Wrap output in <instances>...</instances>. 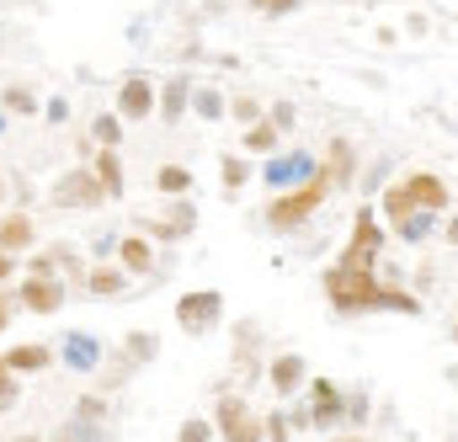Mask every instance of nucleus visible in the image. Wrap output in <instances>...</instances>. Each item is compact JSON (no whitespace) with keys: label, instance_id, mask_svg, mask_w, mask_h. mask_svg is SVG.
Wrapping results in <instances>:
<instances>
[{"label":"nucleus","instance_id":"nucleus-1","mask_svg":"<svg viewBox=\"0 0 458 442\" xmlns=\"http://www.w3.org/2000/svg\"><path fill=\"white\" fill-rule=\"evenodd\" d=\"M326 299L336 315H373V310H400V315H421V299L405 293V288H384L373 277V267H331L326 277Z\"/></svg>","mask_w":458,"mask_h":442},{"label":"nucleus","instance_id":"nucleus-2","mask_svg":"<svg viewBox=\"0 0 458 442\" xmlns=\"http://www.w3.org/2000/svg\"><path fill=\"white\" fill-rule=\"evenodd\" d=\"M336 192V182L326 176V171H315V176H304L293 192H283V198H272V208H267V224L272 229H299L304 219H315L320 214V203Z\"/></svg>","mask_w":458,"mask_h":442},{"label":"nucleus","instance_id":"nucleus-3","mask_svg":"<svg viewBox=\"0 0 458 442\" xmlns=\"http://www.w3.org/2000/svg\"><path fill=\"white\" fill-rule=\"evenodd\" d=\"M214 427H219V438H225V442H261V438H267L261 416H256L240 395H225V400L214 405Z\"/></svg>","mask_w":458,"mask_h":442},{"label":"nucleus","instance_id":"nucleus-4","mask_svg":"<svg viewBox=\"0 0 458 442\" xmlns=\"http://www.w3.org/2000/svg\"><path fill=\"white\" fill-rule=\"evenodd\" d=\"M54 203L59 208H97V203H107V187L97 171H64L54 182Z\"/></svg>","mask_w":458,"mask_h":442},{"label":"nucleus","instance_id":"nucleus-5","mask_svg":"<svg viewBox=\"0 0 458 442\" xmlns=\"http://www.w3.org/2000/svg\"><path fill=\"white\" fill-rule=\"evenodd\" d=\"M16 304L32 315H59L64 310V283H54V272H27L16 283Z\"/></svg>","mask_w":458,"mask_h":442},{"label":"nucleus","instance_id":"nucleus-6","mask_svg":"<svg viewBox=\"0 0 458 442\" xmlns=\"http://www.w3.org/2000/svg\"><path fill=\"white\" fill-rule=\"evenodd\" d=\"M176 320L187 331H214L225 320V293L219 288H198V293H182L176 299Z\"/></svg>","mask_w":458,"mask_h":442},{"label":"nucleus","instance_id":"nucleus-7","mask_svg":"<svg viewBox=\"0 0 458 442\" xmlns=\"http://www.w3.org/2000/svg\"><path fill=\"white\" fill-rule=\"evenodd\" d=\"M378 251H384V229L373 219V208H362L357 224H352V240H346V251H342V267H373Z\"/></svg>","mask_w":458,"mask_h":442},{"label":"nucleus","instance_id":"nucleus-8","mask_svg":"<svg viewBox=\"0 0 458 442\" xmlns=\"http://www.w3.org/2000/svg\"><path fill=\"white\" fill-rule=\"evenodd\" d=\"M342 416H346V400L336 395V384H331V378H315V384H310V411H304V421L326 432V427H336Z\"/></svg>","mask_w":458,"mask_h":442},{"label":"nucleus","instance_id":"nucleus-9","mask_svg":"<svg viewBox=\"0 0 458 442\" xmlns=\"http://www.w3.org/2000/svg\"><path fill=\"white\" fill-rule=\"evenodd\" d=\"M155 102H160V97H155V86H149L144 75H128V81L117 86V117H123V123H144V117L155 112Z\"/></svg>","mask_w":458,"mask_h":442},{"label":"nucleus","instance_id":"nucleus-10","mask_svg":"<svg viewBox=\"0 0 458 442\" xmlns=\"http://www.w3.org/2000/svg\"><path fill=\"white\" fill-rule=\"evenodd\" d=\"M267 378H272V395H293V389H304L310 362H304L299 352H283V357H272V362H267Z\"/></svg>","mask_w":458,"mask_h":442},{"label":"nucleus","instance_id":"nucleus-11","mask_svg":"<svg viewBox=\"0 0 458 442\" xmlns=\"http://www.w3.org/2000/svg\"><path fill=\"white\" fill-rule=\"evenodd\" d=\"M405 187H411V198H416V208H432V214H443V208L454 203V192H448V182H443V176H432V171H416V176H405Z\"/></svg>","mask_w":458,"mask_h":442},{"label":"nucleus","instance_id":"nucleus-12","mask_svg":"<svg viewBox=\"0 0 458 442\" xmlns=\"http://www.w3.org/2000/svg\"><path fill=\"white\" fill-rule=\"evenodd\" d=\"M192 224H198V208H192L187 198H171V214H165V219H149V234H155V240H187Z\"/></svg>","mask_w":458,"mask_h":442},{"label":"nucleus","instance_id":"nucleus-13","mask_svg":"<svg viewBox=\"0 0 458 442\" xmlns=\"http://www.w3.org/2000/svg\"><path fill=\"white\" fill-rule=\"evenodd\" d=\"M64 368H75V373H91V368H102V341L86 331H70L64 336Z\"/></svg>","mask_w":458,"mask_h":442},{"label":"nucleus","instance_id":"nucleus-14","mask_svg":"<svg viewBox=\"0 0 458 442\" xmlns=\"http://www.w3.org/2000/svg\"><path fill=\"white\" fill-rule=\"evenodd\" d=\"M315 171H320L315 155H283V160L267 166V187H293V182H304V176H315Z\"/></svg>","mask_w":458,"mask_h":442},{"label":"nucleus","instance_id":"nucleus-15","mask_svg":"<svg viewBox=\"0 0 458 442\" xmlns=\"http://www.w3.org/2000/svg\"><path fill=\"white\" fill-rule=\"evenodd\" d=\"M54 362V346H43V341H21V346H11L5 352V368L21 378V373H43Z\"/></svg>","mask_w":458,"mask_h":442},{"label":"nucleus","instance_id":"nucleus-16","mask_svg":"<svg viewBox=\"0 0 458 442\" xmlns=\"http://www.w3.org/2000/svg\"><path fill=\"white\" fill-rule=\"evenodd\" d=\"M117 256H123V272H128V277H139V272L155 267V251H149L144 234H117Z\"/></svg>","mask_w":458,"mask_h":442},{"label":"nucleus","instance_id":"nucleus-17","mask_svg":"<svg viewBox=\"0 0 458 442\" xmlns=\"http://www.w3.org/2000/svg\"><path fill=\"white\" fill-rule=\"evenodd\" d=\"M0 251H32V219L27 214H5L0 219Z\"/></svg>","mask_w":458,"mask_h":442},{"label":"nucleus","instance_id":"nucleus-18","mask_svg":"<svg viewBox=\"0 0 458 442\" xmlns=\"http://www.w3.org/2000/svg\"><path fill=\"white\" fill-rule=\"evenodd\" d=\"M378 214H384L389 224L411 219V214H416V198H411V187H405V182H394V187L384 192V203H378Z\"/></svg>","mask_w":458,"mask_h":442},{"label":"nucleus","instance_id":"nucleus-19","mask_svg":"<svg viewBox=\"0 0 458 442\" xmlns=\"http://www.w3.org/2000/svg\"><path fill=\"white\" fill-rule=\"evenodd\" d=\"M336 187H346L352 182V144L346 139H331V149H326V166H320Z\"/></svg>","mask_w":458,"mask_h":442},{"label":"nucleus","instance_id":"nucleus-20","mask_svg":"<svg viewBox=\"0 0 458 442\" xmlns=\"http://www.w3.org/2000/svg\"><path fill=\"white\" fill-rule=\"evenodd\" d=\"M437 219H443V214H432V208H416L411 219H400L394 229H400V240H411V245H421V240H432V229H437Z\"/></svg>","mask_w":458,"mask_h":442},{"label":"nucleus","instance_id":"nucleus-21","mask_svg":"<svg viewBox=\"0 0 458 442\" xmlns=\"http://www.w3.org/2000/svg\"><path fill=\"white\" fill-rule=\"evenodd\" d=\"M91 171L102 176V187H107V203H113V198H123V160H117V149H102Z\"/></svg>","mask_w":458,"mask_h":442},{"label":"nucleus","instance_id":"nucleus-22","mask_svg":"<svg viewBox=\"0 0 458 442\" xmlns=\"http://www.w3.org/2000/svg\"><path fill=\"white\" fill-rule=\"evenodd\" d=\"M86 288H91V293H97V299H117V293H123V288H128V272H123V267H97V272H91V283H86Z\"/></svg>","mask_w":458,"mask_h":442},{"label":"nucleus","instance_id":"nucleus-23","mask_svg":"<svg viewBox=\"0 0 458 442\" xmlns=\"http://www.w3.org/2000/svg\"><path fill=\"white\" fill-rule=\"evenodd\" d=\"M182 107H187V81H182V75H176V81H171V86H165V97H160V102H155V112H160V117H165V123H182Z\"/></svg>","mask_w":458,"mask_h":442},{"label":"nucleus","instance_id":"nucleus-24","mask_svg":"<svg viewBox=\"0 0 458 442\" xmlns=\"http://www.w3.org/2000/svg\"><path fill=\"white\" fill-rule=\"evenodd\" d=\"M155 187H160L165 198H182V192H192V171H187V166H160Z\"/></svg>","mask_w":458,"mask_h":442},{"label":"nucleus","instance_id":"nucleus-25","mask_svg":"<svg viewBox=\"0 0 458 442\" xmlns=\"http://www.w3.org/2000/svg\"><path fill=\"white\" fill-rule=\"evenodd\" d=\"M245 149H256V155H261V149H277V123H272V117H256V123L245 128Z\"/></svg>","mask_w":458,"mask_h":442},{"label":"nucleus","instance_id":"nucleus-26","mask_svg":"<svg viewBox=\"0 0 458 442\" xmlns=\"http://www.w3.org/2000/svg\"><path fill=\"white\" fill-rule=\"evenodd\" d=\"M0 107H5V112H16V117H32V112H38V97H32L27 86H5Z\"/></svg>","mask_w":458,"mask_h":442},{"label":"nucleus","instance_id":"nucleus-27","mask_svg":"<svg viewBox=\"0 0 458 442\" xmlns=\"http://www.w3.org/2000/svg\"><path fill=\"white\" fill-rule=\"evenodd\" d=\"M91 133H97L102 149H117V139H123V117H117V112H102V117L91 123Z\"/></svg>","mask_w":458,"mask_h":442},{"label":"nucleus","instance_id":"nucleus-28","mask_svg":"<svg viewBox=\"0 0 458 442\" xmlns=\"http://www.w3.org/2000/svg\"><path fill=\"white\" fill-rule=\"evenodd\" d=\"M219 182H225V192L245 187V182H250V166H245L240 155H225V160H219Z\"/></svg>","mask_w":458,"mask_h":442},{"label":"nucleus","instance_id":"nucleus-29","mask_svg":"<svg viewBox=\"0 0 458 442\" xmlns=\"http://www.w3.org/2000/svg\"><path fill=\"white\" fill-rule=\"evenodd\" d=\"M155 352H160L155 336H128V362H144V357H155Z\"/></svg>","mask_w":458,"mask_h":442},{"label":"nucleus","instance_id":"nucleus-30","mask_svg":"<svg viewBox=\"0 0 458 442\" xmlns=\"http://www.w3.org/2000/svg\"><path fill=\"white\" fill-rule=\"evenodd\" d=\"M229 117H234V123H245V128H250V123H256V117H261V107H256V97H234V102H229Z\"/></svg>","mask_w":458,"mask_h":442},{"label":"nucleus","instance_id":"nucleus-31","mask_svg":"<svg viewBox=\"0 0 458 442\" xmlns=\"http://www.w3.org/2000/svg\"><path fill=\"white\" fill-rule=\"evenodd\" d=\"M176 442H214V427L192 416V421H182V432H176Z\"/></svg>","mask_w":458,"mask_h":442},{"label":"nucleus","instance_id":"nucleus-32","mask_svg":"<svg viewBox=\"0 0 458 442\" xmlns=\"http://www.w3.org/2000/svg\"><path fill=\"white\" fill-rule=\"evenodd\" d=\"M5 405H16V373L5 368V352H0V411Z\"/></svg>","mask_w":458,"mask_h":442},{"label":"nucleus","instance_id":"nucleus-33","mask_svg":"<svg viewBox=\"0 0 458 442\" xmlns=\"http://www.w3.org/2000/svg\"><path fill=\"white\" fill-rule=\"evenodd\" d=\"M256 11H267V16H288V11H299L304 0H250Z\"/></svg>","mask_w":458,"mask_h":442},{"label":"nucleus","instance_id":"nucleus-34","mask_svg":"<svg viewBox=\"0 0 458 442\" xmlns=\"http://www.w3.org/2000/svg\"><path fill=\"white\" fill-rule=\"evenodd\" d=\"M261 427H267V438H272V442H288V432H293V427H288L277 411H272V416H261Z\"/></svg>","mask_w":458,"mask_h":442},{"label":"nucleus","instance_id":"nucleus-35","mask_svg":"<svg viewBox=\"0 0 458 442\" xmlns=\"http://www.w3.org/2000/svg\"><path fill=\"white\" fill-rule=\"evenodd\" d=\"M102 411H107L102 395H86V400H81V421H102Z\"/></svg>","mask_w":458,"mask_h":442},{"label":"nucleus","instance_id":"nucleus-36","mask_svg":"<svg viewBox=\"0 0 458 442\" xmlns=\"http://www.w3.org/2000/svg\"><path fill=\"white\" fill-rule=\"evenodd\" d=\"M198 112H203V117H225V102H219L214 91H203V97H198Z\"/></svg>","mask_w":458,"mask_h":442},{"label":"nucleus","instance_id":"nucleus-37","mask_svg":"<svg viewBox=\"0 0 458 442\" xmlns=\"http://www.w3.org/2000/svg\"><path fill=\"white\" fill-rule=\"evenodd\" d=\"M267 117L277 123V133H283V128H293V107H272V112H267Z\"/></svg>","mask_w":458,"mask_h":442},{"label":"nucleus","instance_id":"nucleus-38","mask_svg":"<svg viewBox=\"0 0 458 442\" xmlns=\"http://www.w3.org/2000/svg\"><path fill=\"white\" fill-rule=\"evenodd\" d=\"M11 272H16V256H11V251H0V283H5Z\"/></svg>","mask_w":458,"mask_h":442},{"label":"nucleus","instance_id":"nucleus-39","mask_svg":"<svg viewBox=\"0 0 458 442\" xmlns=\"http://www.w3.org/2000/svg\"><path fill=\"white\" fill-rule=\"evenodd\" d=\"M5 326H11V299L0 293V331H5Z\"/></svg>","mask_w":458,"mask_h":442},{"label":"nucleus","instance_id":"nucleus-40","mask_svg":"<svg viewBox=\"0 0 458 442\" xmlns=\"http://www.w3.org/2000/svg\"><path fill=\"white\" fill-rule=\"evenodd\" d=\"M448 245H458V219H448Z\"/></svg>","mask_w":458,"mask_h":442},{"label":"nucleus","instance_id":"nucleus-41","mask_svg":"<svg viewBox=\"0 0 458 442\" xmlns=\"http://www.w3.org/2000/svg\"><path fill=\"white\" fill-rule=\"evenodd\" d=\"M54 442H81V438H54Z\"/></svg>","mask_w":458,"mask_h":442},{"label":"nucleus","instance_id":"nucleus-42","mask_svg":"<svg viewBox=\"0 0 458 442\" xmlns=\"http://www.w3.org/2000/svg\"><path fill=\"white\" fill-rule=\"evenodd\" d=\"M454 346H458V320H454Z\"/></svg>","mask_w":458,"mask_h":442},{"label":"nucleus","instance_id":"nucleus-43","mask_svg":"<svg viewBox=\"0 0 458 442\" xmlns=\"http://www.w3.org/2000/svg\"><path fill=\"white\" fill-rule=\"evenodd\" d=\"M16 442H38V438H16Z\"/></svg>","mask_w":458,"mask_h":442},{"label":"nucleus","instance_id":"nucleus-44","mask_svg":"<svg viewBox=\"0 0 458 442\" xmlns=\"http://www.w3.org/2000/svg\"><path fill=\"white\" fill-rule=\"evenodd\" d=\"M342 442H362V438H342Z\"/></svg>","mask_w":458,"mask_h":442},{"label":"nucleus","instance_id":"nucleus-45","mask_svg":"<svg viewBox=\"0 0 458 442\" xmlns=\"http://www.w3.org/2000/svg\"><path fill=\"white\" fill-rule=\"evenodd\" d=\"M0 203H5V187H0Z\"/></svg>","mask_w":458,"mask_h":442}]
</instances>
